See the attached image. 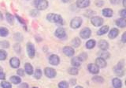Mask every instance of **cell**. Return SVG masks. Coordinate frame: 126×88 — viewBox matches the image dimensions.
I'll use <instances>...</instances> for the list:
<instances>
[{
  "mask_svg": "<svg viewBox=\"0 0 126 88\" xmlns=\"http://www.w3.org/2000/svg\"><path fill=\"white\" fill-rule=\"evenodd\" d=\"M0 46L4 48H7L9 47L10 44L9 42L4 40L0 42Z\"/></svg>",
  "mask_w": 126,
  "mask_h": 88,
  "instance_id": "36",
  "label": "cell"
},
{
  "mask_svg": "<svg viewBox=\"0 0 126 88\" xmlns=\"http://www.w3.org/2000/svg\"><path fill=\"white\" fill-rule=\"evenodd\" d=\"M92 80L94 82L96 83H99V84L103 83L104 81L103 78L98 75L94 76V77H93Z\"/></svg>",
  "mask_w": 126,
  "mask_h": 88,
  "instance_id": "28",
  "label": "cell"
},
{
  "mask_svg": "<svg viewBox=\"0 0 126 88\" xmlns=\"http://www.w3.org/2000/svg\"><path fill=\"white\" fill-rule=\"evenodd\" d=\"M124 68V61L123 60H120L113 68V71L114 73L119 77L123 76L125 73Z\"/></svg>",
  "mask_w": 126,
  "mask_h": 88,
  "instance_id": "2",
  "label": "cell"
},
{
  "mask_svg": "<svg viewBox=\"0 0 126 88\" xmlns=\"http://www.w3.org/2000/svg\"><path fill=\"white\" fill-rule=\"evenodd\" d=\"M38 14V12L37 11V10H35V9H33L31 11V15L32 16H36Z\"/></svg>",
  "mask_w": 126,
  "mask_h": 88,
  "instance_id": "43",
  "label": "cell"
},
{
  "mask_svg": "<svg viewBox=\"0 0 126 88\" xmlns=\"http://www.w3.org/2000/svg\"><path fill=\"white\" fill-rule=\"evenodd\" d=\"M42 75V72L41 69H36L35 71L34 74V77L37 79H40Z\"/></svg>",
  "mask_w": 126,
  "mask_h": 88,
  "instance_id": "32",
  "label": "cell"
},
{
  "mask_svg": "<svg viewBox=\"0 0 126 88\" xmlns=\"http://www.w3.org/2000/svg\"><path fill=\"white\" fill-rule=\"evenodd\" d=\"M78 57L80 60V61L82 62V61H86L88 57V55L86 52H82L81 53H80L79 55V56H78Z\"/></svg>",
  "mask_w": 126,
  "mask_h": 88,
  "instance_id": "34",
  "label": "cell"
},
{
  "mask_svg": "<svg viewBox=\"0 0 126 88\" xmlns=\"http://www.w3.org/2000/svg\"><path fill=\"white\" fill-rule=\"evenodd\" d=\"M55 36L59 39H63L66 36V33L65 30L62 27L57 28L55 32Z\"/></svg>",
  "mask_w": 126,
  "mask_h": 88,
  "instance_id": "12",
  "label": "cell"
},
{
  "mask_svg": "<svg viewBox=\"0 0 126 88\" xmlns=\"http://www.w3.org/2000/svg\"><path fill=\"white\" fill-rule=\"evenodd\" d=\"M26 50L28 55L30 58H32L34 57L35 49L34 48V46L32 43L29 42L27 44Z\"/></svg>",
  "mask_w": 126,
  "mask_h": 88,
  "instance_id": "5",
  "label": "cell"
},
{
  "mask_svg": "<svg viewBox=\"0 0 126 88\" xmlns=\"http://www.w3.org/2000/svg\"><path fill=\"white\" fill-rule=\"evenodd\" d=\"M9 63L11 67L13 68H18L20 65V61L18 58L13 57L10 58Z\"/></svg>",
  "mask_w": 126,
  "mask_h": 88,
  "instance_id": "15",
  "label": "cell"
},
{
  "mask_svg": "<svg viewBox=\"0 0 126 88\" xmlns=\"http://www.w3.org/2000/svg\"><path fill=\"white\" fill-rule=\"evenodd\" d=\"M119 33V30L116 28H114L111 29V30L109 31L108 37L110 39H113L118 36Z\"/></svg>",
  "mask_w": 126,
  "mask_h": 88,
  "instance_id": "16",
  "label": "cell"
},
{
  "mask_svg": "<svg viewBox=\"0 0 126 88\" xmlns=\"http://www.w3.org/2000/svg\"><path fill=\"white\" fill-rule=\"evenodd\" d=\"M95 4L98 7H101L104 4V1L103 0H95Z\"/></svg>",
  "mask_w": 126,
  "mask_h": 88,
  "instance_id": "39",
  "label": "cell"
},
{
  "mask_svg": "<svg viewBox=\"0 0 126 88\" xmlns=\"http://www.w3.org/2000/svg\"><path fill=\"white\" fill-rule=\"evenodd\" d=\"M20 88H28L29 85L26 83H23L19 86Z\"/></svg>",
  "mask_w": 126,
  "mask_h": 88,
  "instance_id": "48",
  "label": "cell"
},
{
  "mask_svg": "<svg viewBox=\"0 0 126 88\" xmlns=\"http://www.w3.org/2000/svg\"><path fill=\"white\" fill-rule=\"evenodd\" d=\"M14 39H15V40H16L17 41L21 42L23 40V36L21 34H20L19 33H16L14 35Z\"/></svg>",
  "mask_w": 126,
  "mask_h": 88,
  "instance_id": "38",
  "label": "cell"
},
{
  "mask_svg": "<svg viewBox=\"0 0 126 88\" xmlns=\"http://www.w3.org/2000/svg\"><path fill=\"white\" fill-rule=\"evenodd\" d=\"M116 25L120 28H123L126 27V19L124 18H120L116 21Z\"/></svg>",
  "mask_w": 126,
  "mask_h": 88,
  "instance_id": "20",
  "label": "cell"
},
{
  "mask_svg": "<svg viewBox=\"0 0 126 88\" xmlns=\"http://www.w3.org/2000/svg\"><path fill=\"white\" fill-rule=\"evenodd\" d=\"M120 16L124 18H126V9H123L120 11Z\"/></svg>",
  "mask_w": 126,
  "mask_h": 88,
  "instance_id": "41",
  "label": "cell"
},
{
  "mask_svg": "<svg viewBox=\"0 0 126 88\" xmlns=\"http://www.w3.org/2000/svg\"><path fill=\"white\" fill-rule=\"evenodd\" d=\"M63 51L64 54L68 57L73 56L75 53L73 48L69 46H64L63 49Z\"/></svg>",
  "mask_w": 126,
  "mask_h": 88,
  "instance_id": "10",
  "label": "cell"
},
{
  "mask_svg": "<svg viewBox=\"0 0 126 88\" xmlns=\"http://www.w3.org/2000/svg\"><path fill=\"white\" fill-rule=\"evenodd\" d=\"M49 63L53 66L58 65L60 62V57L56 54H53L50 56L49 58Z\"/></svg>",
  "mask_w": 126,
  "mask_h": 88,
  "instance_id": "9",
  "label": "cell"
},
{
  "mask_svg": "<svg viewBox=\"0 0 126 88\" xmlns=\"http://www.w3.org/2000/svg\"><path fill=\"white\" fill-rule=\"evenodd\" d=\"M112 85L115 88H121L122 86V81L118 78H114L112 80Z\"/></svg>",
  "mask_w": 126,
  "mask_h": 88,
  "instance_id": "22",
  "label": "cell"
},
{
  "mask_svg": "<svg viewBox=\"0 0 126 88\" xmlns=\"http://www.w3.org/2000/svg\"><path fill=\"white\" fill-rule=\"evenodd\" d=\"M9 33L8 30L4 27H0V36L2 37H6Z\"/></svg>",
  "mask_w": 126,
  "mask_h": 88,
  "instance_id": "30",
  "label": "cell"
},
{
  "mask_svg": "<svg viewBox=\"0 0 126 88\" xmlns=\"http://www.w3.org/2000/svg\"><path fill=\"white\" fill-rule=\"evenodd\" d=\"M96 44L95 41L93 39H91L88 41L86 43V47L87 49H91L93 48Z\"/></svg>",
  "mask_w": 126,
  "mask_h": 88,
  "instance_id": "26",
  "label": "cell"
},
{
  "mask_svg": "<svg viewBox=\"0 0 126 88\" xmlns=\"http://www.w3.org/2000/svg\"><path fill=\"white\" fill-rule=\"evenodd\" d=\"M125 85H126V81H125Z\"/></svg>",
  "mask_w": 126,
  "mask_h": 88,
  "instance_id": "54",
  "label": "cell"
},
{
  "mask_svg": "<svg viewBox=\"0 0 126 88\" xmlns=\"http://www.w3.org/2000/svg\"><path fill=\"white\" fill-rule=\"evenodd\" d=\"M44 74L48 78H54L57 75L56 70L51 67H46L44 69Z\"/></svg>",
  "mask_w": 126,
  "mask_h": 88,
  "instance_id": "7",
  "label": "cell"
},
{
  "mask_svg": "<svg viewBox=\"0 0 126 88\" xmlns=\"http://www.w3.org/2000/svg\"><path fill=\"white\" fill-rule=\"evenodd\" d=\"M6 18L7 22L10 25H13L14 23V18L13 16L10 14V13H6Z\"/></svg>",
  "mask_w": 126,
  "mask_h": 88,
  "instance_id": "29",
  "label": "cell"
},
{
  "mask_svg": "<svg viewBox=\"0 0 126 88\" xmlns=\"http://www.w3.org/2000/svg\"><path fill=\"white\" fill-rule=\"evenodd\" d=\"M71 44L72 46L76 48V47H78L81 45V41L80 38H79L78 37H75L72 40L71 42Z\"/></svg>",
  "mask_w": 126,
  "mask_h": 88,
  "instance_id": "25",
  "label": "cell"
},
{
  "mask_svg": "<svg viewBox=\"0 0 126 88\" xmlns=\"http://www.w3.org/2000/svg\"><path fill=\"white\" fill-rule=\"evenodd\" d=\"M95 64L99 69L105 68L107 66V62L105 59L100 57L96 58L95 60Z\"/></svg>",
  "mask_w": 126,
  "mask_h": 88,
  "instance_id": "11",
  "label": "cell"
},
{
  "mask_svg": "<svg viewBox=\"0 0 126 88\" xmlns=\"http://www.w3.org/2000/svg\"><path fill=\"white\" fill-rule=\"evenodd\" d=\"M102 15L106 17H111L113 16V11L112 9L109 8H103L102 10Z\"/></svg>",
  "mask_w": 126,
  "mask_h": 88,
  "instance_id": "19",
  "label": "cell"
},
{
  "mask_svg": "<svg viewBox=\"0 0 126 88\" xmlns=\"http://www.w3.org/2000/svg\"><path fill=\"white\" fill-rule=\"evenodd\" d=\"M3 71V69L0 66V71Z\"/></svg>",
  "mask_w": 126,
  "mask_h": 88,
  "instance_id": "52",
  "label": "cell"
},
{
  "mask_svg": "<svg viewBox=\"0 0 126 88\" xmlns=\"http://www.w3.org/2000/svg\"><path fill=\"white\" fill-rule=\"evenodd\" d=\"M88 69L89 71L93 74H97L99 73V68L94 63H90L88 65Z\"/></svg>",
  "mask_w": 126,
  "mask_h": 88,
  "instance_id": "14",
  "label": "cell"
},
{
  "mask_svg": "<svg viewBox=\"0 0 126 88\" xmlns=\"http://www.w3.org/2000/svg\"><path fill=\"white\" fill-rule=\"evenodd\" d=\"M16 17L17 18V20H18V21L21 23V24H25V21H24V20L20 16H18V15H16Z\"/></svg>",
  "mask_w": 126,
  "mask_h": 88,
  "instance_id": "42",
  "label": "cell"
},
{
  "mask_svg": "<svg viewBox=\"0 0 126 88\" xmlns=\"http://www.w3.org/2000/svg\"><path fill=\"white\" fill-rule=\"evenodd\" d=\"M91 30L88 27H85L83 28L79 33L80 36L82 39H89L91 35Z\"/></svg>",
  "mask_w": 126,
  "mask_h": 88,
  "instance_id": "8",
  "label": "cell"
},
{
  "mask_svg": "<svg viewBox=\"0 0 126 88\" xmlns=\"http://www.w3.org/2000/svg\"><path fill=\"white\" fill-rule=\"evenodd\" d=\"M25 71L29 75H31L33 73V68L32 64L29 62H26L25 64Z\"/></svg>",
  "mask_w": 126,
  "mask_h": 88,
  "instance_id": "18",
  "label": "cell"
},
{
  "mask_svg": "<svg viewBox=\"0 0 126 88\" xmlns=\"http://www.w3.org/2000/svg\"><path fill=\"white\" fill-rule=\"evenodd\" d=\"M7 52L3 49H0V60L2 61L6 59L7 57Z\"/></svg>",
  "mask_w": 126,
  "mask_h": 88,
  "instance_id": "35",
  "label": "cell"
},
{
  "mask_svg": "<svg viewBox=\"0 0 126 88\" xmlns=\"http://www.w3.org/2000/svg\"><path fill=\"white\" fill-rule=\"evenodd\" d=\"M109 31V26L107 25H104L102 26L96 32L98 36H102L106 34Z\"/></svg>",
  "mask_w": 126,
  "mask_h": 88,
  "instance_id": "21",
  "label": "cell"
},
{
  "mask_svg": "<svg viewBox=\"0 0 126 88\" xmlns=\"http://www.w3.org/2000/svg\"><path fill=\"white\" fill-rule=\"evenodd\" d=\"M123 6L126 8V0H123Z\"/></svg>",
  "mask_w": 126,
  "mask_h": 88,
  "instance_id": "49",
  "label": "cell"
},
{
  "mask_svg": "<svg viewBox=\"0 0 126 88\" xmlns=\"http://www.w3.org/2000/svg\"><path fill=\"white\" fill-rule=\"evenodd\" d=\"M46 19L51 23L58 25L63 24V19L61 15L58 14L53 13H48L46 16Z\"/></svg>",
  "mask_w": 126,
  "mask_h": 88,
  "instance_id": "1",
  "label": "cell"
},
{
  "mask_svg": "<svg viewBox=\"0 0 126 88\" xmlns=\"http://www.w3.org/2000/svg\"><path fill=\"white\" fill-rule=\"evenodd\" d=\"M98 45L101 50H107L109 47L108 43L104 40H101L99 41Z\"/></svg>",
  "mask_w": 126,
  "mask_h": 88,
  "instance_id": "17",
  "label": "cell"
},
{
  "mask_svg": "<svg viewBox=\"0 0 126 88\" xmlns=\"http://www.w3.org/2000/svg\"><path fill=\"white\" fill-rule=\"evenodd\" d=\"M75 88H83V87H81V86H77V87H76Z\"/></svg>",
  "mask_w": 126,
  "mask_h": 88,
  "instance_id": "53",
  "label": "cell"
},
{
  "mask_svg": "<svg viewBox=\"0 0 126 88\" xmlns=\"http://www.w3.org/2000/svg\"><path fill=\"white\" fill-rule=\"evenodd\" d=\"M103 19L98 16H95L92 17L91 19V22L93 25L94 27H100L103 23Z\"/></svg>",
  "mask_w": 126,
  "mask_h": 88,
  "instance_id": "6",
  "label": "cell"
},
{
  "mask_svg": "<svg viewBox=\"0 0 126 88\" xmlns=\"http://www.w3.org/2000/svg\"><path fill=\"white\" fill-rule=\"evenodd\" d=\"M0 86L3 88H11L12 87L11 84L6 81H2L0 83Z\"/></svg>",
  "mask_w": 126,
  "mask_h": 88,
  "instance_id": "37",
  "label": "cell"
},
{
  "mask_svg": "<svg viewBox=\"0 0 126 88\" xmlns=\"http://www.w3.org/2000/svg\"><path fill=\"white\" fill-rule=\"evenodd\" d=\"M58 86L60 88H67L69 87V83L65 81H62L59 82Z\"/></svg>",
  "mask_w": 126,
  "mask_h": 88,
  "instance_id": "33",
  "label": "cell"
},
{
  "mask_svg": "<svg viewBox=\"0 0 126 88\" xmlns=\"http://www.w3.org/2000/svg\"><path fill=\"white\" fill-rule=\"evenodd\" d=\"M98 55L100 57L106 59L109 58L110 54L109 52L107 51V50H101V51L98 53Z\"/></svg>",
  "mask_w": 126,
  "mask_h": 88,
  "instance_id": "24",
  "label": "cell"
},
{
  "mask_svg": "<svg viewBox=\"0 0 126 88\" xmlns=\"http://www.w3.org/2000/svg\"><path fill=\"white\" fill-rule=\"evenodd\" d=\"M71 65L75 67H79L81 64V61L77 57H73L71 59Z\"/></svg>",
  "mask_w": 126,
  "mask_h": 88,
  "instance_id": "23",
  "label": "cell"
},
{
  "mask_svg": "<svg viewBox=\"0 0 126 88\" xmlns=\"http://www.w3.org/2000/svg\"><path fill=\"white\" fill-rule=\"evenodd\" d=\"M17 74L21 77H23L25 75V70L23 69H19L17 71Z\"/></svg>",
  "mask_w": 126,
  "mask_h": 88,
  "instance_id": "40",
  "label": "cell"
},
{
  "mask_svg": "<svg viewBox=\"0 0 126 88\" xmlns=\"http://www.w3.org/2000/svg\"><path fill=\"white\" fill-rule=\"evenodd\" d=\"M62 1L64 3H67L70 1V0H62Z\"/></svg>",
  "mask_w": 126,
  "mask_h": 88,
  "instance_id": "51",
  "label": "cell"
},
{
  "mask_svg": "<svg viewBox=\"0 0 126 88\" xmlns=\"http://www.w3.org/2000/svg\"><path fill=\"white\" fill-rule=\"evenodd\" d=\"M5 74L3 73V71L0 72V80H5Z\"/></svg>",
  "mask_w": 126,
  "mask_h": 88,
  "instance_id": "46",
  "label": "cell"
},
{
  "mask_svg": "<svg viewBox=\"0 0 126 88\" xmlns=\"http://www.w3.org/2000/svg\"><path fill=\"white\" fill-rule=\"evenodd\" d=\"M78 69L75 67H71L69 68L68 70V73L71 75H77L78 74Z\"/></svg>",
  "mask_w": 126,
  "mask_h": 88,
  "instance_id": "31",
  "label": "cell"
},
{
  "mask_svg": "<svg viewBox=\"0 0 126 88\" xmlns=\"http://www.w3.org/2000/svg\"><path fill=\"white\" fill-rule=\"evenodd\" d=\"M10 80L12 84L15 85L19 84L21 82V78L17 76H12L10 78Z\"/></svg>",
  "mask_w": 126,
  "mask_h": 88,
  "instance_id": "27",
  "label": "cell"
},
{
  "mask_svg": "<svg viewBox=\"0 0 126 88\" xmlns=\"http://www.w3.org/2000/svg\"><path fill=\"white\" fill-rule=\"evenodd\" d=\"M120 2V0H110V2L113 4H118Z\"/></svg>",
  "mask_w": 126,
  "mask_h": 88,
  "instance_id": "47",
  "label": "cell"
},
{
  "mask_svg": "<svg viewBox=\"0 0 126 88\" xmlns=\"http://www.w3.org/2000/svg\"><path fill=\"white\" fill-rule=\"evenodd\" d=\"M90 0H77L76 1V6L79 8H84L89 6Z\"/></svg>",
  "mask_w": 126,
  "mask_h": 88,
  "instance_id": "13",
  "label": "cell"
},
{
  "mask_svg": "<svg viewBox=\"0 0 126 88\" xmlns=\"http://www.w3.org/2000/svg\"><path fill=\"white\" fill-rule=\"evenodd\" d=\"M121 41L124 43H126V31L122 34L121 37Z\"/></svg>",
  "mask_w": 126,
  "mask_h": 88,
  "instance_id": "44",
  "label": "cell"
},
{
  "mask_svg": "<svg viewBox=\"0 0 126 88\" xmlns=\"http://www.w3.org/2000/svg\"><path fill=\"white\" fill-rule=\"evenodd\" d=\"M34 5L38 10L46 9L48 6V2L47 0H34Z\"/></svg>",
  "mask_w": 126,
  "mask_h": 88,
  "instance_id": "3",
  "label": "cell"
},
{
  "mask_svg": "<svg viewBox=\"0 0 126 88\" xmlns=\"http://www.w3.org/2000/svg\"><path fill=\"white\" fill-rule=\"evenodd\" d=\"M76 82H77V80H76V79H75V78H72V79H71L70 80V81H69V83H70L71 85L73 86V85H75L76 84Z\"/></svg>",
  "mask_w": 126,
  "mask_h": 88,
  "instance_id": "45",
  "label": "cell"
},
{
  "mask_svg": "<svg viewBox=\"0 0 126 88\" xmlns=\"http://www.w3.org/2000/svg\"><path fill=\"white\" fill-rule=\"evenodd\" d=\"M3 19V15L2 13L0 11V20H1Z\"/></svg>",
  "mask_w": 126,
  "mask_h": 88,
  "instance_id": "50",
  "label": "cell"
},
{
  "mask_svg": "<svg viewBox=\"0 0 126 88\" xmlns=\"http://www.w3.org/2000/svg\"><path fill=\"white\" fill-rule=\"evenodd\" d=\"M82 19L80 17H75L70 21V26L72 29L79 28L82 25Z\"/></svg>",
  "mask_w": 126,
  "mask_h": 88,
  "instance_id": "4",
  "label": "cell"
}]
</instances>
